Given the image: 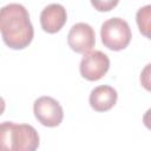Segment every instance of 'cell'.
<instances>
[{
    "instance_id": "obj_1",
    "label": "cell",
    "mask_w": 151,
    "mask_h": 151,
    "mask_svg": "<svg viewBox=\"0 0 151 151\" xmlns=\"http://www.w3.org/2000/svg\"><path fill=\"white\" fill-rule=\"evenodd\" d=\"M0 31L4 42L12 50L26 48L34 37L28 11L20 4H8L1 8Z\"/></svg>"
},
{
    "instance_id": "obj_2",
    "label": "cell",
    "mask_w": 151,
    "mask_h": 151,
    "mask_svg": "<svg viewBox=\"0 0 151 151\" xmlns=\"http://www.w3.org/2000/svg\"><path fill=\"white\" fill-rule=\"evenodd\" d=\"M40 138L37 130L28 124L4 122L0 126V147L9 151H34Z\"/></svg>"
},
{
    "instance_id": "obj_3",
    "label": "cell",
    "mask_w": 151,
    "mask_h": 151,
    "mask_svg": "<svg viewBox=\"0 0 151 151\" xmlns=\"http://www.w3.org/2000/svg\"><path fill=\"white\" fill-rule=\"evenodd\" d=\"M100 38L106 48L111 51H122L129 46L132 33L127 21L116 17L103 22L100 28Z\"/></svg>"
},
{
    "instance_id": "obj_4",
    "label": "cell",
    "mask_w": 151,
    "mask_h": 151,
    "mask_svg": "<svg viewBox=\"0 0 151 151\" xmlns=\"http://www.w3.org/2000/svg\"><path fill=\"white\" fill-rule=\"evenodd\" d=\"M33 113L35 119L46 127L59 126L64 119L61 105L58 100L48 96H42L34 100Z\"/></svg>"
},
{
    "instance_id": "obj_5",
    "label": "cell",
    "mask_w": 151,
    "mask_h": 151,
    "mask_svg": "<svg viewBox=\"0 0 151 151\" xmlns=\"http://www.w3.org/2000/svg\"><path fill=\"white\" fill-rule=\"evenodd\" d=\"M110 68V59L101 51H90L80 60L79 71L84 79L97 81L101 79Z\"/></svg>"
},
{
    "instance_id": "obj_6",
    "label": "cell",
    "mask_w": 151,
    "mask_h": 151,
    "mask_svg": "<svg viewBox=\"0 0 151 151\" xmlns=\"http://www.w3.org/2000/svg\"><path fill=\"white\" fill-rule=\"evenodd\" d=\"M67 44L76 53L85 54L96 45V33L92 26L86 22L74 24L67 34Z\"/></svg>"
},
{
    "instance_id": "obj_7",
    "label": "cell",
    "mask_w": 151,
    "mask_h": 151,
    "mask_svg": "<svg viewBox=\"0 0 151 151\" xmlns=\"http://www.w3.org/2000/svg\"><path fill=\"white\" fill-rule=\"evenodd\" d=\"M66 20L67 12L60 4H50L40 13L41 28L50 34L59 32L66 24Z\"/></svg>"
},
{
    "instance_id": "obj_8",
    "label": "cell",
    "mask_w": 151,
    "mask_h": 151,
    "mask_svg": "<svg viewBox=\"0 0 151 151\" xmlns=\"http://www.w3.org/2000/svg\"><path fill=\"white\" fill-rule=\"evenodd\" d=\"M118 99L117 91L109 85H99L94 87L88 97L90 106L97 112H106L111 110Z\"/></svg>"
},
{
    "instance_id": "obj_9",
    "label": "cell",
    "mask_w": 151,
    "mask_h": 151,
    "mask_svg": "<svg viewBox=\"0 0 151 151\" xmlns=\"http://www.w3.org/2000/svg\"><path fill=\"white\" fill-rule=\"evenodd\" d=\"M136 22L139 32L151 40V5H145L137 11Z\"/></svg>"
},
{
    "instance_id": "obj_10",
    "label": "cell",
    "mask_w": 151,
    "mask_h": 151,
    "mask_svg": "<svg viewBox=\"0 0 151 151\" xmlns=\"http://www.w3.org/2000/svg\"><path fill=\"white\" fill-rule=\"evenodd\" d=\"M93 8L98 12H110L118 4L119 0H90Z\"/></svg>"
},
{
    "instance_id": "obj_11",
    "label": "cell",
    "mask_w": 151,
    "mask_h": 151,
    "mask_svg": "<svg viewBox=\"0 0 151 151\" xmlns=\"http://www.w3.org/2000/svg\"><path fill=\"white\" fill-rule=\"evenodd\" d=\"M140 85L149 92H151V63L144 66L139 76Z\"/></svg>"
},
{
    "instance_id": "obj_12",
    "label": "cell",
    "mask_w": 151,
    "mask_h": 151,
    "mask_svg": "<svg viewBox=\"0 0 151 151\" xmlns=\"http://www.w3.org/2000/svg\"><path fill=\"white\" fill-rule=\"evenodd\" d=\"M143 123H144L145 127L151 131V109H149L144 113V116H143Z\"/></svg>"
}]
</instances>
